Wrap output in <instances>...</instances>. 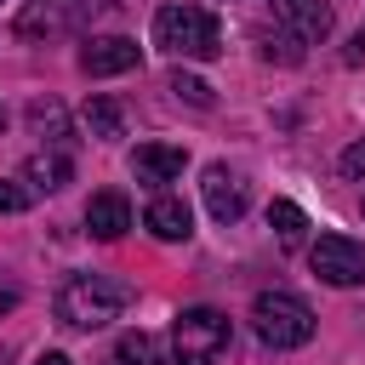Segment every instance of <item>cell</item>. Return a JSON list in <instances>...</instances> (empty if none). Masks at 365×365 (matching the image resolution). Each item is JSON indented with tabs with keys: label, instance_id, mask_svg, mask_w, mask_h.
<instances>
[{
	"label": "cell",
	"instance_id": "obj_1",
	"mask_svg": "<svg viewBox=\"0 0 365 365\" xmlns=\"http://www.w3.org/2000/svg\"><path fill=\"white\" fill-rule=\"evenodd\" d=\"M131 302V285L114 274H68L57 285V319L68 331H103L108 319H120Z\"/></svg>",
	"mask_w": 365,
	"mask_h": 365
},
{
	"label": "cell",
	"instance_id": "obj_2",
	"mask_svg": "<svg viewBox=\"0 0 365 365\" xmlns=\"http://www.w3.org/2000/svg\"><path fill=\"white\" fill-rule=\"evenodd\" d=\"M154 46L165 57H194V63H211L222 51V29L205 6H188V0H171L154 11Z\"/></svg>",
	"mask_w": 365,
	"mask_h": 365
},
{
	"label": "cell",
	"instance_id": "obj_3",
	"mask_svg": "<svg viewBox=\"0 0 365 365\" xmlns=\"http://www.w3.org/2000/svg\"><path fill=\"white\" fill-rule=\"evenodd\" d=\"M234 348V325L222 308H182L171 325V354L177 365H222Z\"/></svg>",
	"mask_w": 365,
	"mask_h": 365
},
{
	"label": "cell",
	"instance_id": "obj_4",
	"mask_svg": "<svg viewBox=\"0 0 365 365\" xmlns=\"http://www.w3.org/2000/svg\"><path fill=\"white\" fill-rule=\"evenodd\" d=\"M251 325L268 348H302L314 336V308L297 291H257L251 302Z\"/></svg>",
	"mask_w": 365,
	"mask_h": 365
},
{
	"label": "cell",
	"instance_id": "obj_5",
	"mask_svg": "<svg viewBox=\"0 0 365 365\" xmlns=\"http://www.w3.org/2000/svg\"><path fill=\"white\" fill-rule=\"evenodd\" d=\"M103 11V0H29L11 23L17 40H57V34H80L91 17Z\"/></svg>",
	"mask_w": 365,
	"mask_h": 365
},
{
	"label": "cell",
	"instance_id": "obj_6",
	"mask_svg": "<svg viewBox=\"0 0 365 365\" xmlns=\"http://www.w3.org/2000/svg\"><path fill=\"white\" fill-rule=\"evenodd\" d=\"M308 262L325 285H359L365 279V240H348V234H319L308 245Z\"/></svg>",
	"mask_w": 365,
	"mask_h": 365
},
{
	"label": "cell",
	"instance_id": "obj_7",
	"mask_svg": "<svg viewBox=\"0 0 365 365\" xmlns=\"http://www.w3.org/2000/svg\"><path fill=\"white\" fill-rule=\"evenodd\" d=\"M268 6H274V23H285V34L302 40V46H319L336 23L331 0H268Z\"/></svg>",
	"mask_w": 365,
	"mask_h": 365
},
{
	"label": "cell",
	"instance_id": "obj_8",
	"mask_svg": "<svg viewBox=\"0 0 365 365\" xmlns=\"http://www.w3.org/2000/svg\"><path fill=\"white\" fill-rule=\"evenodd\" d=\"M80 68H86L91 80H103V74H131V68H137V40H125V34H97V40H86Z\"/></svg>",
	"mask_w": 365,
	"mask_h": 365
},
{
	"label": "cell",
	"instance_id": "obj_9",
	"mask_svg": "<svg viewBox=\"0 0 365 365\" xmlns=\"http://www.w3.org/2000/svg\"><path fill=\"white\" fill-rule=\"evenodd\" d=\"M182 165H188V154H182L177 143H143V148L131 154V177H137V182H177Z\"/></svg>",
	"mask_w": 365,
	"mask_h": 365
},
{
	"label": "cell",
	"instance_id": "obj_10",
	"mask_svg": "<svg viewBox=\"0 0 365 365\" xmlns=\"http://www.w3.org/2000/svg\"><path fill=\"white\" fill-rule=\"evenodd\" d=\"M205 205L217 222H240L245 211V182L228 171V165H205Z\"/></svg>",
	"mask_w": 365,
	"mask_h": 365
},
{
	"label": "cell",
	"instance_id": "obj_11",
	"mask_svg": "<svg viewBox=\"0 0 365 365\" xmlns=\"http://www.w3.org/2000/svg\"><path fill=\"white\" fill-rule=\"evenodd\" d=\"M86 228H91V240H120V234L131 228V205H125V194H114V188L91 194V200H86Z\"/></svg>",
	"mask_w": 365,
	"mask_h": 365
},
{
	"label": "cell",
	"instance_id": "obj_12",
	"mask_svg": "<svg viewBox=\"0 0 365 365\" xmlns=\"http://www.w3.org/2000/svg\"><path fill=\"white\" fill-rule=\"evenodd\" d=\"M143 222H148V234H154V240H165V245H177V240H188V234H194V217H188V205H182L177 194H160V200L143 211Z\"/></svg>",
	"mask_w": 365,
	"mask_h": 365
},
{
	"label": "cell",
	"instance_id": "obj_13",
	"mask_svg": "<svg viewBox=\"0 0 365 365\" xmlns=\"http://www.w3.org/2000/svg\"><path fill=\"white\" fill-rule=\"evenodd\" d=\"M74 177V160L63 154V148H40V154H29V165H23V182L34 188V194H51V188H63Z\"/></svg>",
	"mask_w": 365,
	"mask_h": 365
},
{
	"label": "cell",
	"instance_id": "obj_14",
	"mask_svg": "<svg viewBox=\"0 0 365 365\" xmlns=\"http://www.w3.org/2000/svg\"><path fill=\"white\" fill-rule=\"evenodd\" d=\"M268 228L279 234V245H285V251H297V245H302V234H308V217H302L291 200H274V205H268Z\"/></svg>",
	"mask_w": 365,
	"mask_h": 365
},
{
	"label": "cell",
	"instance_id": "obj_15",
	"mask_svg": "<svg viewBox=\"0 0 365 365\" xmlns=\"http://www.w3.org/2000/svg\"><path fill=\"white\" fill-rule=\"evenodd\" d=\"M114 365H160V342L137 325V331H120L114 342Z\"/></svg>",
	"mask_w": 365,
	"mask_h": 365
},
{
	"label": "cell",
	"instance_id": "obj_16",
	"mask_svg": "<svg viewBox=\"0 0 365 365\" xmlns=\"http://www.w3.org/2000/svg\"><path fill=\"white\" fill-rule=\"evenodd\" d=\"M86 125H91V137H125V114H120L114 97H91L86 103Z\"/></svg>",
	"mask_w": 365,
	"mask_h": 365
},
{
	"label": "cell",
	"instance_id": "obj_17",
	"mask_svg": "<svg viewBox=\"0 0 365 365\" xmlns=\"http://www.w3.org/2000/svg\"><path fill=\"white\" fill-rule=\"evenodd\" d=\"M29 125H34V137H46V143H63V131H68V114H63V103H29Z\"/></svg>",
	"mask_w": 365,
	"mask_h": 365
},
{
	"label": "cell",
	"instance_id": "obj_18",
	"mask_svg": "<svg viewBox=\"0 0 365 365\" xmlns=\"http://www.w3.org/2000/svg\"><path fill=\"white\" fill-rule=\"evenodd\" d=\"M257 51L268 57V63H302V40H291V34H257Z\"/></svg>",
	"mask_w": 365,
	"mask_h": 365
},
{
	"label": "cell",
	"instance_id": "obj_19",
	"mask_svg": "<svg viewBox=\"0 0 365 365\" xmlns=\"http://www.w3.org/2000/svg\"><path fill=\"white\" fill-rule=\"evenodd\" d=\"M171 91H177L188 108H211V86H205L200 74H182V68H177V74H171Z\"/></svg>",
	"mask_w": 365,
	"mask_h": 365
},
{
	"label": "cell",
	"instance_id": "obj_20",
	"mask_svg": "<svg viewBox=\"0 0 365 365\" xmlns=\"http://www.w3.org/2000/svg\"><path fill=\"white\" fill-rule=\"evenodd\" d=\"M29 205H34V188L17 177H0V211H29Z\"/></svg>",
	"mask_w": 365,
	"mask_h": 365
},
{
	"label": "cell",
	"instance_id": "obj_21",
	"mask_svg": "<svg viewBox=\"0 0 365 365\" xmlns=\"http://www.w3.org/2000/svg\"><path fill=\"white\" fill-rule=\"evenodd\" d=\"M336 171H342V177H348V182H365V137H359V143H348V148H342V160H336Z\"/></svg>",
	"mask_w": 365,
	"mask_h": 365
},
{
	"label": "cell",
	"instance_id": "obj_22",
	"mask_svg": "<svg viewBox=\"0 0 365 365\" xmlns=\"http://www.w3.org/2000/svg\"><path fill=\"white\" fill-rule=\"evenodd\" d=\"M17 302H23V285H17L11 274H0V319H6V314H11Z\"/></svg>",
	"mask_w": 365,
	"mask_h": 365
},
{
	"label": "cell",
	"instance_id": "obj_23",
	"mask_svg": "<svg viewBox=\"0 0 365 365\" xmlns=\"http://www.w3.org/2000/svg\"><path fill=\"white\" fill-rule=\"evenodd\" d=\"M342 63L354 68V63H365V23L354 29V40H348V51H342Z\"/></svg>",
	"mask_w": 365,
	"mask_h": 365
},
{
	"label": "cell",
	"instance_id": "obj_24",
	"mask_svg": "<svg viewBox=\"0 0 365 365\" xmlns=\"http://www.w3.org/2000/svg\"><path fill=\"white\" fill-rule=\"evenodd\" d=\"M34 365H68V354H57V348H51V354H40Z\"/></svg>",
	"mask_w": 365,
	"mask_h": 365
},
{
	"label": "cell",
	"instance_id": "obj_25",
	"mask_svg": "<svg viewBox=\"0 0 365 365\" xmlns=\"http://www.w3.org/2000/svg\"><path fill=\"white\" fill-rule=\"evenodd\" d=\"M0 365H11V348H6V342H0Z\"/></svg>",
	"mask_w": 365,
	"mask_h": 365
},
{
	"label": "cell",
	"instance_id": "obj_26",
	"mask_svg": "<svg viewBox=\"0 0 365 365\" xmlns=\"http://www.w3.org/2000/svg\"><path fill=\"white\" fill-rule=\"evenodd\" d=\"M0 125H6V108H0Z\"/></svg>",
	"mask_w": 365,
	"mask_h": 365
}]
</instances>
